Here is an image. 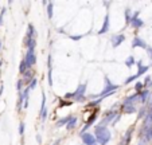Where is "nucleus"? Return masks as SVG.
Listing matches in <instances>:
<instances>
[{"instance_id": "bb28decb", "label": "nucleus", "mask_w": 152, "mask_h": 145, "mask_svg": "<svg viewBox=\"0 0 152 145\" xmlns=\"http://www.w3.org/2000/svg\"><path fill=\"white\" fill-rule=\"evenodd\" d=\"M144 82H140V81H137V82L135 83V90H136V93H140V91H143L144 90Z\"/></svg>"}, {"instance_id": "4468645a", "label": "nucleus", "mask_w": 152, "mask_h": 145, "mask_svg": "<svg viewBox=\"0 0 152 145\" xmlns=\"http://www.w3.org/2000/svg\"><path fill=\"white\" fill-rule=\"evenodd\" d=\"M137 94H139V102H141L143 105L148 101L149 97H151V91H149L148 89H144L143 91H140V93H137Z\"/></svg>"}, {"instance_id": "f03ea898", "label": "nucleus", "mask_w": 152, "mask_h": 145, "mask_svg": "<svg viewBox=\"0 0 152 145\" xmlns=\"http://www.w3.org/2000/svg\"><path fill=\"white\" fill-rule=\"evenodd\" d=\"M86 89H88V83H81L73 93L65 94V100H73V102H83L86 100Z\"/></svg>"}, {"instance_id": "b1692460", "label": "nucleus", "mask_w": 152, "mask_h": 145, "mask_svg": "<svg viewBox=\"0 0 152 145\" xmlns=\"http://www.w3.org/2000/svg\"><path fill=\"white\" fill-rule=\"evenodd\" d=\"M77 122H78V117L77 116H73V118L70 119V122L66 125V129H67V130H73V129L75 128V125H77Z\"/></svg>"}, {"instance_id": "f257e3e1", "label": "nucleus", "mask_w": 152, "mask_h": 145, "mask_svg": "<svg viewBox=\"0 0 152 145\" xmlns=\"http://www.w3.org/2000/svg\"><path fill=\"white\" fill-rule=\"evenodd\" d=\"M94 137L97 140L98 145H108V142L112 140V132L108 126L96 125L94 126Z\"/></svg>"}, {"instance_id": "9d476101", "label": "nucleus", "mask_w": 152, "mask_h": 145, "mask_svg": "<svg viewBox=\"0 0 152 145\" xmlns=\"http://www.w3.org/2000/svg\"><path fill=\"white\" fill-rule=\"evenodd\" d=\"M132 47L133 48H143V50H147L149 46L147 44L145 40L141 39L140 36H135L133 38V40H132Z\"/></svg>"}, {"instance_id": "6ab92c4d", "label": "nucleus", "mask_w": 152, "mask_h": 145, "mask_svg": "<svg viewBox=\"0 0 152 145\" xmlns=\"http://www.w3.org/2000/svg\"><path fill=\"white\" fill-rule=\"evenodd\" d=\"M136 101H139V94L137 93L132 94V95L125 97V98H124V101H123V103H133V105H135Z\"/></svg>"}, {"instance_id": "7ed1b4c3", "label": "nucleus", "mask_w": 152, "mask_h": 145, "mask_svg": "<svg viewBox=\"0 0 152 145\" xmlns=\"http://www.w3.org/2000/svg\"><path fill=\"white\" fill-rule=\"evenodd\" d=\"M118 119H120V114H118V111L116 110V109H110V110H108L105 114H104V117L101 118L100 125H104V126L115 125Z\"/></svg>"}, {"instance_id": "f704fd0d", "label": "nucleus", "mask_w": 152, "mask_h": 145, "mask_svg": "<svg viewBox=\"0 0 152 145\" xmlns=\"http://www.w3.org/2000/svg\"><path fill=\"white\" fill-rule=\"evenodd\" d=\"M151 79H152V74H151ZM148 86H152V81H151V83H149Z\"/></svg>"}, {"instance_id": "473e14b6", "label": "nucleus", "mask_w": 152, "mask_h": 145, "mask_svg": "<svg viewBox=\"0 0 152 145\" xmlns=\"http://www.w3.org/2000/svg\"><path fill=\"white\" fill-rule=\"evenodd\" d=\"M147 52H148V57H149V59H151V66H152V47L147 48Z\"/></svg>"}, {"instance_id": "20e7f679", "label": "nucleus", "mask_w": 152, "mask_h": 145, "mask_svg": "<svg viewBox=\"0 0 152 145\" xmlns=\"http://www.w3.org/2000/svg\"><path fill=\"white\" fill-rule=\"evenodd\" d=\"M136 66H137V73H136L135 75H132V77H128L125 79V85H128V83H132L133 81H136L137 78H140L141 75H144L148 71L149 66H145L141 60H137V63H136Z\"/></svg>"}, {"instance_id": "1a4fd4ad", "label": "nucleus", "mask_w": 152, "mask_h": 145, "mask_svg": "<svg viewBox=\"0 0 152 145\" xmlns=\"http://www.w3.org/2000/svg\"><path fill=\"white\" fill-rule=\"evenodd\" d=\"M97 114H98V109H97V110H94V111H93V113H92V116H90L89 118H88V121H86V124H85V125H83L82 130H81V134L86 133V132H88V129H89L90 126H92L93 124H94V121H96V119H97Z\"/></svg>"}, {"instance_id": "72a5a7b5", "label": "nucleus", "mask_w": 152, "mask_h": 145, "mask_svg": "<svg viewBox=\"0 0 152 145\" xmlns=\"http://www.w3.org/2000/svg\"><path fill=\"white\" fill-rule=\"evenodd\" d=\"M37 141H38V144H42V137H40V134H37Z\"/></svg>"}, {"instance_id": "f8f14e48", "label": "nucleus", "mask_w": 152, "mask_h": 145, "mask_svg": "<svg viewBox=\"0 0 152 145\" xmlns=\"http://www.w3.org/2000/svg\"><path fill=\"white\" fill-rule=\"evenodd\" d=\"M133 130H135V128H129L128 130L124 133V136L121 137V140H120V145H129V142L132 140Z\"/></svg>"}, {"instance_id": "412c9836", "label": "nucleus", "mask_w": 152, "mask_h": 145, "mask_svg": "<svg viewBox=\"0 0 152 145\" xmlns=\"http://www.w3.org/2000/svg\"><path fill=\"white\" fill-rule=\"evenodd\" d=\"M23 77H24V79H23V82H27L30 85V82H31L32 79H34V71H31V68H30V70H27L26 73H24L23 74Z\"/></svg>"}, {"instance_id": "2f4dec72", "label": "nucleus", "mask_w": 152, "mask_h": 145, "mask_svg": "<svg viewBox=\"0 0 152 145\" xmlns=\"http://www.w3.org/2000/svg\"><path fill=\"white\" fill-rule=\"evenodd\" d=\"M4 14H6V8L1 9V14H0V26L3 24V17H4Z\"/></svg>"}, {"instance_id": "a878e982", "label": "nucleus", "mask_w": 152, "mask_h": 145, "mask_svg": "<svg viewBox=\"0 0 152 145\" xmlns=\"http://www.w3.org/2000/svg\"><path fill=\"white\" fill-rule=\"evenodd\" d=\"M27 70H30V67L27 66V62L24 60V58H23V60L20 62V65H19V73L20 74H24Z\"/></svg>"}, {"instance_id": "4be33fe9", "label": "nucleus", "mask_w": 152, "mask_h": 145, "mask_svg": "<svg viewBox=\"0 0 152 145\" xmlns=\"http://www.w3.org/2000/svg\"><path fill=\"white\" fill-rule=\"evenodd\" d=\"M143 126H152V108L148 110V114H147V117L144 118Z\"/></svg>"}, {"instance_id": "5701e85b", "label": "nucleus", "mask_w": 152, "mask_h": 145, "mask_svg": "<svg viewBox=\"0 0 152 145\" xmlns=\"http://www.w3.org/2000/svg\"><path fill=\"white\" fill-rule=\"evenodd\" d=\"M124 63H125L126 67L131 68V67H133V66H135L137 62H136V59H135V57H133V55H129V57L125 59V62H124Z\"/></svg>"}, {"instance_id": "a211bd4d", "label": "nucleus", "mask_w": 152, "mask_h": 145, "mask_svg": "<svg viewBox=\"0 0 152 145\" xmlns=\"http://www.w3.org/2000/svg\"><path fill=\"white\" fill-rule=\"evenodd\" d=\"M129 26L132 27V28H135V30H139V28H141V27L144 26V20H141L140 17H135Z\"/></svg>"}, {"instance_id": "0eeeda50", "label": "nucleus", "mask_w": 152, "mask_h": 145, "mask_svg": "<svg viewBox=\"0 0 152 145\" xmlns=\"http://www.w3.org/2000/svg\"><path fill=\"white\" fill-rule=\"evenodd\" d=\"M124 42H125V35L124 34H115L110 36V44H112L113 48H117Z\"/></svg>"}, {"instance_id": "e433bc0d", "label": "nucleus", "mask_w": 152, "mask_h": 145, "mask_svg": "<svg viewBox=\"0 0 152 145\" xmlns=\"http://www.w3.org/2000/svg\"><path fill=\"white\" fill-rule=\"evenodd\" d=\"M0 67H1V59H0Z\"/></svg>"}, {"instance_id": "aec40b11", "label": "nucleus", "mask_w": 152, "mask_h": 145, "mask_svg": "<svg viewBox=\"0 0 152 145\" xmlns=\"http://www.w3.org/2000/svg\"><path fill=\"white\" fill-rule=\"evenodd\" d=\"M27 36H30V38H32V39H37V31H35V27H34V24L32 23H30L28 24V27H27Z\"/></svg>"}, {"instance_id": "dca6fc26", "label": "nucleus", "mask_w": 152, "mask_h": 145, "mask_svg": "<svg viewBox=\"0 0 152 145\" xmlns=\"http://www.w3.org/2000/svg\"><path fill=\"white\" fill-rule=\"evenodd\" d=\"M72 118H73L72 114H70V116H66V117H62V118H59L57 122H55V126H57V128H62V126H66L67 124L70 122V119H72Z\"/></svg>"}, {"instance_id": "393cba45", "label": "nucleus", "mask_w": 152, "mask_h": 145, "mask_svg": "<svg viewBox=\"0 0 152 145\" xmlns=\"http://www.w3.org/2000/svg\"><path fill=\"white\" fill-rule=\"evenodd\" d=\"M46 11H47V17L53 19V16H54V4H53L51 1H49V4H47V7H46Z\"/></svg>"}, {"instance_id": "c756f323", "label": "nucleus", "mask_w": 152, "mask_h": 145, "mask_svg": "<svg viewBox=\"0 0 152 145\" xmlns=\"http://www.w3.org/2000/svg\"><path fill=\"white\" fill-rule=\"evenodd\" d=\"M24 87V82H23V79H19L18 81V83H16V89H18V91H22V89Z\"/></svg>"}, {"instance_id": "cd10ccee", "label": "nucleus", "mask_w": 152, "mask_h": 145, "mask_svg": "<svg viewBox=\"0 0 152 145\" xmlns=\"http://www.w3.org/2000/svg\"><path fill=\"white\" fill-rule=\"evenodd\" d=\"M37 85H38V79H37V78H34V79H32L31 82H30L28 89H30V90H34V89L37 87Z\"/></svg>"}, {"instance_id": "9b49d317", "label": "nucleus", "mask_w": 152, "mask_h": 145, "mask_svg": "<svg viewBox=\"0 0 152 145\" xmlns=\"http://www.w3.org/2000/svg\"><path fill=\"white\" fill-rule=\"evenodd\" d=\"M109 27H110V17L109 14H106L105 17H104V22H102V26H101L100 31H98V35H104L106 32L109 31Z\"/></svg>"}, {"instance_id": "c9c22d12", "label": "nucleus", "mask_w": 152, "mask_h": 145, "mask_svg": "<svg viewBox=\"0 0 152 145\" xmlns=\"http://www.w3.org/2000/svg\"><path fill=\"white\" fill-rule=\"evenodd\" d=\"M0 50H1V40H0Z\"/></svg>"}, {"instance_id": "39448f33", "label": "nucleus", "mask_w": 152, "mask_h": 145, "mask_svg": "<svg viewBox=\"0 0 152 145\" xmlns=\"http://www.w3.org/2000/svg\"><path fill=\"white\" fill-rule=\"evenodd\" d=\"M24 60L27 62V66H28L30 68L32 67V66L37 63V54H35V48H28L26 52V55H24Z\"/></svg>"}, {"instance_id": "423d86ee", "label": "nucleus", "mask_w": 152, "mask_h": 145, "mask_svg": "<svg viewBox=\"0 0 152 145\" xmlns=\"http://www.w3.org/2000/svg\"><path fill=\"white\" fill-rule=\"evenodd\" d=\"M81 140H82V145H98L97 140H96L94 134L86 132V133L81 134Z\"/></svg>"}, {"instance_id": "ddd939ff", "label": "nucleus", "mask_w": 152, "mask_h": 145, "mask_svg": "<svg viewBox=\"0 0 152 145\" xmlns=\"http://www.w3.org/2000/svg\"><path fill=\"white\" fill-rule=\"evenodd\" d=\"M47 81H49V85L53 86V63H51V55L50 54L47 57Z\"/></svg>"}, {"instance_id": "f3484780", "label": "nucleus", "mask_w": 152, "mask_h": 145, "mask_svg": "<svg viewBox=\"0 0 152 145\" xmlns=\"http://www.w3.org/2000/svg\"><path fill=\"white\" fill-rule=\"evenodd\" d=\"M105 98H108V97H100V98H97V100H92L88 105H86V108L88 109H94V108H98V106L101 105V102H102Z\"/></svg>"}, {"instance_id": "6e6552de", "label": "nucleus", "mask_w": 152, "mask_h": 145, "mask_svg": "<svg viewBox=\"0 0 152 145\" xmlns=\"http://www.w3.org/2000/svg\"><path fill=\"white\" fill-rule=\"evenodd\" d=\"M124 16H125V23L129 26L135 17L140 16V11H135V12H133L131 8H125V11H124Z\"/></svg>"}, {"instance_id": "7c9ffc66", "label": "nucleus", "mask_w": 152, "mask_h": 145, "mask_svg": "<svg viewBox=\"0 0 152 145\" xmlns=\"http://www.w3.org/2000/svg\"><path fill=\"white\" fill-rule=\"evenodd\" d=\"M83 36H85L83 34H82V35H70V39H72V40H75V42H78V40H81Z\"/></svg>"}, {"instance_id": "2eb2a0df", "label": "nucleus", "mask_w": 152, "mask_h": 145, "mask_svg": "<svg viewBox=\"0 0 152 145\" xmlns=\"http://www.w3.org/2000/svg\"><path fill=\"white\" fill-rule=\"evenodd\" d=\"M123 111L125 114H133L137 111V109H136V106L133 105V103H123Z\"/></svg>"}, {"instance_id": "c85d7f7f", "label": "nucleus", "mask_w": 152, "mask_h": 145, "mask_svg": "<svg viewBox=\"0 0 152 145\" xmlns=\"http://www.w3.org/2000/svg\"><path fill=\"white\" fill-rule=\"evenodd\" d=\"M24 130H26V124L20 122L19 124V134H20V136H23V134H24Z\"/></svg>"}]
</instances>
